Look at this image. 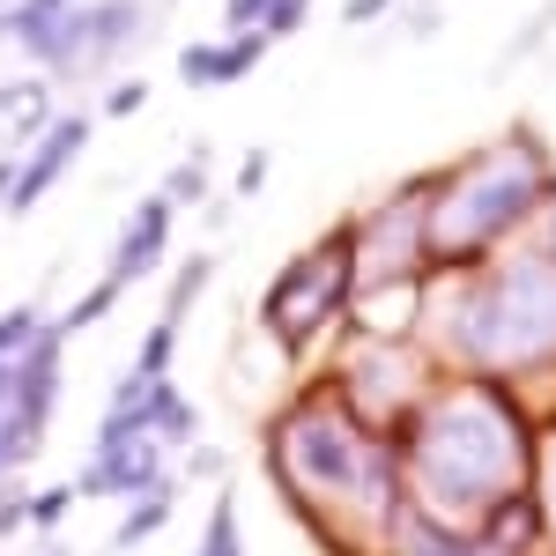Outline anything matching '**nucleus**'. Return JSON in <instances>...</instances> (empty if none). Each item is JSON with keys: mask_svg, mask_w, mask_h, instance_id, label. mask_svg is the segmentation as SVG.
Wrapping results in <instances>:
<instances>
[{"mask_svg": "<svg viewBox=\"0 0 556 556\" xmlns=\"http://www.w3.org/2000/svg\"><path fill=\"white\" fill-rule=\"evenodd\" d=\"M408 468L424 505H438V527L475 513H497L513 497L519 468H527V430H519L513 401L490 393V386H460L445 401L416 408V445H408Z\"/></svg>", "mask_w": 556, "mask_h": 556, "instance_id": "f257e3e1", "label": "nucleus"}, {"mask_svg": "<svg viewBox=\"0 0 556 556\" xmlns=\"http://www.w3.org/2000/svg\"><path fill=\"white\" fill-rule=\"evenodd\" d=\"M275 468H282V482L304 475V490H298L304 505H379L386 519H401L379 438L334 401H298L275 424Z\"/></svg>", "mask_w": 556, "mask_h": 556, "instance_id": "f03ea898", "label": "nucleus"}, {"mask_svg": "<svg viewBox=\"0 0 556 556\" xmlns=\"http://www.w3.org/2000/svg\"><path fill=\"white\" fill-rule=\"evenodd\" d=\"M453 342L475 364H542L556 349V267L527 260L468 290L453 312Z\"/></svg>", "mask_w": 556, "mask_h": 556, "instance_id": "7ed1b4c3", "label": "nucleus"}, {"mask_svg": "<svg viewBox=\"0 0 556 556\" xmlns=\"http://www.w3.org/2000/svg\"><path fill=\"white\" fill-rule=\"evenodd\" d=\"M534 193H542V164H527V156H475L468 172L445 178V208L424 215V230H438V223H468L445 260H475L497 230H513L519 215L534 208Z\"/></svg>", "mask_w": 556, "mask_h": 556, "instance_id": "20e7f679", "label": "nucleus"}, {"mask_svg": "<svg viewBox=\"0 0 556 556\" xmlns=\"http://www.w3.org/2000/svg\"><path fill=\"white\" fill-rule=\"evenodd\" d=\"M349 253H356V223H342L334 238H319L304 260L282 267V282L260 304V319H267L275 342H304V334H319V327L342 312L349 282H356V275H349Z\"/></svg>", "mask_w": 556, "mask_h": 556, "instance_id": "39448f33", "label": "nucleus"}, {"mask_svg": "<svg viewBox=\"0 0 556 556\" xmlns=\"http://www.w3.org/2000/svg\"><path fill=\"white\" fill-rule=\"evenodd\" d=\"M156 482H172L156 438H97V445H89V468L75 475L67 490H75V497H141V490H156Z\"/></svg>", "mask_w": 556, "mask_h": 556, "instance_id": "423d86ee", "label": "nucleus"}, {"mask_svg": "<svg viewBox=\"0 0 556 556\" xmlns=\"http://www.w3.org/2000/svg\"><path fill=\"white\" fill-rule=\"evenodd\" d=\"M134 30H141V0H83L75 23H67V45H60V67L52 75H97L104 60L127 52Z\"/></svg>", "mask_w": 556, "mask_h": 556, "instance_id": "0eeeda50", "label": "nucleus"}, {"mask_svg": "<svg viewBox=\"0 0 556 556\" xmlns=\"http://www.w3.org/2000/svg\"><path fill=\"white\" fill-rule=\"evenodd\" d=\"M83 141H89V119H83V112H60V119L30 141V156H15V178H8V193H0L8 215H30V208H38L45 193H52V178L83 156Z\"/></svg>", "mask_w": 556, "mask_h": 556, "instance_id": "6e6552de", "label": "nucleus"}, {"mask_svg": "<svg viewBox=\"0 0 556 556\" xmlns=\"http://www.w3.org/2000/svg\"><path fill=\"white\" fill-rule=\"evenodd\" d=\"M172 201L164 193H149L141 208H134V223L119 230V245H112V267H104V282L112 290H127V282H149L156 275V260H164V245H172Z\"/></svg>", "mask_w": 556, "mask_h": 556, "instance_id": "1a4fd4ad", "label": "nucleus"}, {"mask_svg": "<svg viewBox=\"0 0 556 556\" xmlns=\"http://www.w3.org/2000/svg\"><path fill=\"white\" fill-rule=\"evenodd\" d=\"M267 45H275L267 30H238L230 45H186V52H178V75H186L193 89L238 83V75H253L260 60H267Z\"/></svg>", "mask_w": 556, "mask_h": 556, "instance_id": "9d476101", "label": "nucleus"}, {"mask_svg": "<svg viewBox=\"0 0 556 556\" xmlns=\"http://www.w3.org/2000/svg\"><path fill=\"white\" fill-rule=\"evenodd\" d=\"M75 8H83V0H15V8H8V38L23 45L38 67H60V45H67Z\"/></svg>", "mask_w": 556, "mask_h": 556, "instance_id": "9b49d317", "label": "nucleus"}, {"mask_svg": "<svg viewBox=\"0 0 556 556\" xmlns=\"http://www.w3.org/2000/svg\"><path fill=\"white\" fill-rule=\"evenodd\" d=\"M164 527H172V482H156V490L127 497V519L112 527V549H141V542L164 534Z\"/></svg>", "mask_w": 556, "mask_h": 556, "instance_id": "f8f14e48", "label": "nucleus"}, {"mask_svg": "<svg viewBox=\"0 0 556 556\" xmlns=\"http://www.w3.org/2000/svg\"><path fill=\"white\" fill-rule=\"evenodd\" d=\"M172 356H178V327L172 319H156V327H149V342L134 349V379H164V371H172Z\"/></svg>", "mask_w": 556, "mask_h": 556, "instance_id": "ddd939ff", "label": "nucleus"}, {"mask_svg": "<svg viewBox=\"0 0 556 556\" xmlns=\"http://www.w3.org/2000/svg\"><path fill=\"white\" fill-rule=\"evenodd\" d=\"M38 304H15V312H0V364H15V356H23V349L38 342Z\"/></svg>", "mask_w": 556, "mask_h": 556, "instance_id": "4468645a", "label": "nucleus"}, {"mask_svg": "<svg viewBox=\"0 0 556 556\" xmlns=\"http://www.w3.org/2000/svg\"><path fill=\"white\" fill-rule=\"evenodd\" d=\"M208 275H215V260H208V253H201V260H186V267H178V282H172V298H164V312H156V319H172V327H178V312H186V304L208 290Z\"/></svg>", "mask_w": 556, "mask_h": 556, "instance_id": "2eb2a0df", "label": "nucleus"}, {"mask_svg": "<svg viewBox=\"0 0 556 556\" xmlns=\"http://www.w3.org/2000/svg\"><path fill=\"white\" fill-rule=\"evenodd\" d=\"M201 193H208V164H201V156H193V164H178L172 178H164V201H201Z\"/></svg>", "mask_w": 556, "mask_h": 556, "instance_id": "dca6fc26", "label": "nucleus"}, {"mask_svg": "<svg viewBox=\"0 0 556 556\" xmlns=\"http://www.w3.org/2000/svg\"><path fill=\"white\" fill-rule=\"evenodd\" d=\"M67 505H75V490H67V482H60V490H38V497H30V527H60Z\"/></svg>", "mask_w": 556, "mask_h": 556, "instance_id": "f3484780", "label": "nucleus"}, {"mask_svg": "<svg viewBox=\"0 0 556 556\" xmlns=\"http://www.w3.org/2000/svg\"><path fill=\"white\" fill-rule=\"evenodd\" d=\"M30 519V490H8V475H0V534H15Z\"/></svg>", "mask_w": 556, "mask_h": 556, "instance_id": "a211bd4d", "label": "nucleus"}, {"mask_svg": "<svg viewBox=\"0 0 556 556\" xmlns=\"http://www.w3.org/2000/svg\"><path fill=\"white\" fill-rule=\"evenodd\" d=\"M267 8H275V0H223L230 30H260V23H267Z\"/></svg>", "mask_w": 556, "mask_h": 556, "instance_id": "6ab92c4d", "label": "nucleus"}, {"mask_svg": "<svg viewBox=\"0 0 556 556\" xmlns=\"http://www.w3.org/2000/svg\"><path fill=\"white\" fill-rule=\"evenodd\" d=\"M141 97H149L141 83H119L112 97H104V112H112V119H127V112H141Z\"/></svg>", "mask_w": 556, "mask_h": 556, "instance_id": "aec40b11", "label": "nucleus"}, {"mask_svg": "<svg viewBox=\"0 0 556 556\" xmlns=\"http://www.w3.org/2000/svg\"><path fill=\"white\" fill-rule=\"evenodd\" d=\"M260 186H267V156H245V164H238V193H260Z\"/></svg>", "mask_w": 556, "mask_h": 556, "instance_id": "412c9836", "label": "nucleus"}, {"mask_svg": "<svg viewBox=\"0 0 556 556\" xmlns=\"http://www.w3.org/2000/svg\"><path fill=\"white\" fill-rule=\"evenodd\" d=\"M393 0H349V23H371V15H386Z\"/></svg>", "mask_w": 556, "mask_h": 556, "instance_id": "4be33fe9", "label": "nucleus"}, {"mask_svg": "<svg viewBox=\"0 0 556 556\" xmlns=\"http://www.w3.org/2000/svg\"><path fill=\"white\" fill-rule=\"evenodd\" d=\"M549 513H556V460H549ZM549 513H542V519H549Z\"/></svg>", "mask_w": 556, "mask_h": 556, "instance_id": "5701e85b", "label": "nucleus"}, {"mask_svg": "<svg viewBox=\"0 0 556 556\" xmlns=\"http://www.w3.org/2000/svg\"><path fill=\"white\" fill-rule=\"evenodd\" d=\"M52 556H75V549H52Z\"/></svg>", "mask_w": 556, "mask_h": 556, "instance_id": "b1692460", "label": "nucleus"}]
</instances>
